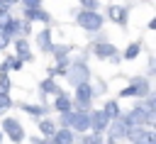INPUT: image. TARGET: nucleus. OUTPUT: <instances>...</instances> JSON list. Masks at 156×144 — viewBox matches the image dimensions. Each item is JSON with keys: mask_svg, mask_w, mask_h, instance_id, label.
I'll use <instances>...</instances> for the list:
<instances>
[{"mask_svg": "<svg viewBox=\"0 0 156 144\" xmlns=\"http://www.w3.org/2000/svg\"><path fill=\"white\" fill-rule=\"evenodd\" d=\"M102 112H105L110 120H117V117H119V103H117V100H110V103L102 107Z\"/></svg>", "mask_w": 156, "mask_h": 144, "instance_id": "nucleus-18", "label": "nucleus"}, {"mask_svg": "<svg viewBox=\"0 0 156 144\" xmlns=\"http://www.w3.org/2000/svg\"><path fill=\"white\" fill-rule=\"evenodd\" d=\"M0 142H2V132H0Z\"/></svg>", "mask_w": 156, "mask_h": 144, "instance_id": "nucleus-34", "label": "nucleus"}, {"mask_svg": "<svg viewBox=\"0 0 156 144\" xmlns=\"http://www.w3.org/2000/svg\"><path fill=\"white\" fill-rule=\"evenodd\" d=\"M93 95H95V90H93L90 83H80V85H76V103H78V107H88L90 100H93Z\"/></svg>", "mask_w": 156, "mask_h": 144, "instance_id": "nucleus-6", "label": "nucleus"}, {"mask_svg": "<svg viewBox=\"0 0 156 144\" xmlns=\"http://www.w3.org/2000/svg\"><path fill=\"white\" fill-rule=\"evenodd\" d=\"M2 129H5V134H7L15 144H20V142L24 139V129H22V124H20L15 117H5V120H2Z\"/></svg>", "mask_w": 156, "mask_h": 144, "instance_id": "nucleus-5", "label": "nucleus"}, {"mask_svg": "<svg viewBox=\"0 0 156 144\" xmlns=\"http://www.w3.org/2000/svg\"><path fill=\"white\" fill-rule=\"evenodd\" d=\"M51 139H54V144H73V132L61 127V129H56V134Z\"/></svg>", "mask_w": 156, "mask_h": 144, "instance_id": "nucleus-14", "label": "nucleus"}, {"mask_svg": "<svg viewBox=\"0 0 156 144\" xmlns=\"http://www.w3.org/2000/svg\"><path fill=\"white\" fill-rule=\"evenodd\" d=\"M20 107H22V110H27V112H29V115H34V117H39V115H44V112H46V107H44V105H20Z\"/></svg>", "mask_w": 156, "mask_h": 144, "instance_id": "nucleus-22", "label": "nucleus"}, {"mask_svg": "<svg viewBox=\"0 0 156 144\" xmlns=\"http://www.w3.org/2000/svg\"><path fill=\"white\" fill-rule=\"evenodd\" d=\"M39 132H41L44 137H54V134H56V124H54L51 120H41V122H39Z\"/></svg>", "mask_w": 156, "mask_h": 144, "instance_id": "nucleus-19", "label": "nucleus"}, {"mask_svg": "<svg viewBox=\"0 0 156 144\" xmlns=\"http://www.w3.org/2000/svg\"><path fill=\"white\" fill-rule=\"evenodd\" d=\"M71 117H73V110H71V112H61V124H63V129L71 127Z\"/></svg>", "mask_w": 156, "mask_h": 144, "instance_id": "nucleus-26", "label": "nucleus"}, {"mask_svg": "<svg viewBox=\"0 0 156 144\" xmlns=\"http://www.w3.org/2000/svg\"><path fill=\"white\" fill-rule=\"evenodd\" d=\"M66 76H68V81H71L73 85H80V83H88L90 71H88L85 61H76V63L71 66V71H66Z\"/></svg>", "mask_w": 156, "mask_h": 144, "instance_id": "nucleus-4", "label": "nucleus"}, {"mask_svg": "<svg viewBox=\"0 0 156 144\" xmlns=\"http://www.w3.org/2000/svg\"><path fill=\"white\" fill-rule=\"evenodd\" d=\"M37 46H39V51H51V29H41L39 34H37Z\"/></svg>", "mask_w": 156, "mask_h": 144, "instance_id": "nucleus-11", "label": "nucleus"}, {"mask_svg": "<svg viewBox=\"0 0 156 144\" xmlns=\"http://www.w3.org/2000/svg\"><path fill=\"white\" fill-rule=\"evenodd\" d=\"M115 46L110 44V41H98L95 44V49H93V54L98 56V59H110V56H115Z\"/></svg>", "mask_w": 156, "mask_h": 144, "instance_id": "nucleus-10", "label": "nucleus"}, {"mask_svg": "<svg viewBox=\"0 0 156 144\" xmlns=\"http://www.w3.org/2000/svg\"><path fill=\"white\" fill-rule=\"evenodd\" d=\"M83 144H102V137H100V134H88V137L83 139Z\"/></svg>", "mask_w": 156, "mask_h": 144, "instance_id": "nucleus-29", "label": "nucleus"}, {"mask_svg": "<svg viewBox=\"0 0 156 144\" xmlns=\"http://www.w3.org/2000/svg\"><path fill=\"white\" fill-rule=\"evenodd\" d=\"M7 41H10V37H7L5 32H0V49H5V46H7Z\"/></svg>", "mask_w": 156, "mask_h": 144, "instance_id": "nucleus-30", "label": "nucleus"}, {"mask_svg": "<svg viewBox=\"0 0 156 144\" xmlns=\"http://www.w3.org/2000/svg\"><path fill=\"white\" fill-rule=\"evenodd\" d=\"M76 22L88 32H100V27H102V17L98 12H90V10H78L76 12Z\"/></svg>", "mask_w": 156, "mask_h": 144, "instance_id": "nucleus-2", "label": "nucleus"}, {"mask_svg": "<svg viewBox=\"0 0 156 144\" xmlns=\"http://www.w3.org/2000/svg\"><path fill=\"white\" fill-rule=\"evenodd\" d=\"M139 51H141V44H139V41H136V44H129L127 51H124V59H136Z\"/></svg>", "mask_w": 156, "mask_h": 144, "instance_id": "nucleus-23", "label": "nucleus"}, {"mask_svg": "<svg viewBox=\"0 0 156 144\" xmlns=\"http://www.w3.org/2000/svg\"><path fill=\"white\" fill-rule=\"evenodd\" d=\"M7 90H10V78H7V73H5V76H0V93L7 95Z\"/></svg>", "mask_w": 156, "mask_h": 144, "instance_id": "nucleus-25", "label": "nucleus"}, {"mask_svg": "<svg viewBox=\"0 0 156 144\" xmlns=\"http://www.w3.org/2000/svg\"><path fill=\"white\" fill-rule=\"evenodd\" d=\"M154 120H156V115L149 112L144 105H136V107L129 110V115H124V122H127L129 127H134V124H139V127H144V124H154Z\"/></svg>", "mask_w": 156, "mask_h": 144, "instance_id": "nucleus-1", "label": "nucleus"}, {"mask_svg": "<svg viewBox=\"0 0 156 144\" xmlns=\"http://www.w3.org/2000/svg\"><path fill=\"white\" fill-rule=\"evenodd\" d=\"M78 2H80L85 10H90V12H95V10H98V0H78Z\"/></svg>", "mask_w": 156, "mask_h": 144, "instance_id": "nucleus-27", "label": "nucleus"}, {"mask_svg": "<svg viewBox=\"0 0 156 144\" xmlns=\"http://www.w3.org/2000/svg\"><path fill=\"white\" fill-rule=\"evenodd\" d=\"M29 29H32V24H29V22H22V34H27Z\"/></svg>", "mask_w": 156, "mask_h": 144, "instance_id": "nucleus-31", "label": "nucleus"}, {"mask_svg": "<svg viewBox=\"0 0 156 144\" xmlns=\"http://www.w3.org/2000/svg\"><path fill=\"white\" fill-rule=\"evenodd\" d=\"M24 5V10H34V7H41V0H20Z\"/></svg>", "mask_w": 156, "mask_h": 144, "instance_id": "nucleus-28", "label": "nucleus"}, {"mask_svg": "<svg viewBox=\"0 0 156 144\" xmlns=\"http://www.w3.org/2000/svg\"><path fill=\"white\" fill-rule=\"evenodd\" d=\"M68 129H78V132L90 129V115L85 110H73V117H71V127Z\"/></svg>", "mask_w": 156, "mask_h": 144, "instance_id": "nucleus-7", "label": "nucleus"}, {"mask_svg": "<svg viewBox=\"0 0 156 144\" xmlns=\"http://www.w3.org/2000/svg\"><path fill=\"white\" fill-rule=\"evenodd\" d=\"M132 144H156V137H154V132H151V129H144V132H141Z\"/></svg>", "mask_w": 156, "mask_h": 144, "instance_id": "nucleus-20", "label": "nucleus"}, {"mask_svg": "<svg viewBox=\"0 0 156 144\" xmlns=\"http://www.w3.org/2000/svg\"><path fill=\"white\" fill-rule=\"evenodd\" d=\"M10 107H12L10 95H2V93H0V112H5V110H10Z\"/></svg>", "mask_w": 156, "mask_h": 144, "instance_id": "nucleus-24", "label": "nucleus"}, {"mask_svg": "<svg viewBox=\"0 0 156 144\" xmlns=\"http://www.w3.org/2000/svg\"><path fill=\"white\" fill-rule=\"evenodd\" d=\"M0 15H7V7H5L2 2H0Z\"/></svg>", "mask_w": 156, "mask_h": 144, "instance_id": "nucleus-33", "label": "nucleus"}, {"mask_svg": "<svg viewBox=\"0 0 156 144\" xmlns=\"http://www.w3.org/2000/svg\"><path fill=\"white\" fill-rule=\"evenodd\" d=\"M149 93H151L149 81H146L144 76H139V78H134V81H132V83H129L119 95H122V98H132V95H136V98H146Z\"/></svg>", "mask_w": 156, "mask_h": 144, "instance_id": "nucleus-3", "label": "nucleus"}, {"mask_svg": "<svg viewBox=\"0 0 156 144\" xmlns=\"http://www.w3.org/2000/svg\"><path fill=\"white\" fill-rule=\"evenodd\" d=\"M107 127H110V137L122 139V137L127 134V127H129V124H127V122H124V117L119 115V117H117V120H112V124H107Z\"/></svg>", "mask_w": 156, "mask_h": 144, "instance_id": "nucleus-9", "label": "nucleus"}, {"mask_svg": "<svg viewBox=\"0 0 156 144\" xmlns=\"http://www.w3.org/2000/svg\"><path fill=\"white\" fill-rule=\"evenodd\" d=\"M37 144H39V142H37ZM41 144H46V142H41Z\"/></svg>", "mask_w": 156, "mask_h": 144, "instance_id": "nucleus-35", "label": "nucleus"}, {"mask_svg": "<svg viewBox=\"0 0 156 144\" xmlns=\"http://www.w3.org/2000/svg\"><path fill=\"white\" fill-rule=\"evenodd\" d=\"M24 17H27V22H32V20H39V22H49V20H51V15H49V12H44L41 7H34V10H24Z\"/></svg>", "mask_w": 156, "mask_h": 144, "instance_id": "nucleus-12", "label": "nucleus"}, {"mask_svg": "<svg viewBox=\"0 0 156 144\" xmlns=\"http://www.w3.org/2000/svg\"><path fill=\"white\" fill-rule=\"evenodd\" d=\"M68 51H71V49H68L66 44H56V46H51V51H49V54H54V56L61 61V59H66V56H68Z\"/></svg>", "mask_w": 156, "mask_h": 144, "instance_id": "nucleus-21", "label": "nucleus"}, {"mask_svg": "<svg viewBox=\"0 0 156 144\" xmlns=\"http://www.w3.org/2000/svg\"><path fill=\"white\" fill-rule=\"evenodd\" d=\"M110 20L117 22V24H124V22H127V10H124L122 5H112V7H110Z\"/></svg>", "mask_w": 156, "mask_h": 144, "instance_id": "nucleus-13", "label": "nucleus"}, {"mask_svg": "<svg viewBox=\"0 0 156 144\" xmlns=\"http://www.w3.org/2000/svg\"><path fill=\"white\" fill-rule=\"evenodd\" d=\"M107 124H110V117H107L102 110H98V112H93V115H90V127H93V134H102V132L107 129Z\"/></svg>", "mask_w": 156, "mask_h": 144, "instance_id": "nucleus-8", "label": "nucleus"}, {"mask_svg": "<svg viewBox=\"0 0 156 144\" xmlns=\"http://www.w3.org/2000/svg\"><path fill=\"white\" fill-rule=\"evenodd\" d=\"M54 107H56L58 112H71V100H68V95H66V93L56 95V100H54Z\"/></svg>", "mask_w": 156, "mask_h": 144, "instance_id": "nucleus-16", "label": "nucleus"}, {"mask_svg": "<svg viewBox=\"0 0 156 144\" xmlns=\"http://www.w3.org/2000/svg\"><path fill=\"white\" fill-rule=\"evenodd\" d=\"M0 2H2V5H5V7H10V5H17V2H20V0H0Z\"/></svg>", "mask_w": 156, "mask_h": 144, "instance_id": "nucleus-32", "label": "nucleus"}, {"mask_svg": "<svg viewBox=\"0 0 156 144\" xmlns=\"http://www.w3.org/2000/svg\"><path fill=\"white\" fill-rule=\"evenodd\" d=\"M39 88H41L44 93H54V95H61V93H63V90H61V88L54 83V78H46V81H41V83H39Z\"/></svg>", "mask_w": 156, "mask_h": 144, "instance_id": "nucleus-17", "label": "nucleus"}, {"mask_svg": "<svg viewBox=\"0 0 156 144\" xmlns=\"http://www.w3.org/2000/svg\"><path fill=\"white\" fill-rule=\"evenodd\" d=\"M15 51H17V56H20V59H27V61L32 59V54H29V44H27V39H24V37L15 41Z\"/></svg>", "mask_w": 156, "mask_h": 144, "instance_id": "nucleus-15", "label": "nucleus"}]
</instances>
